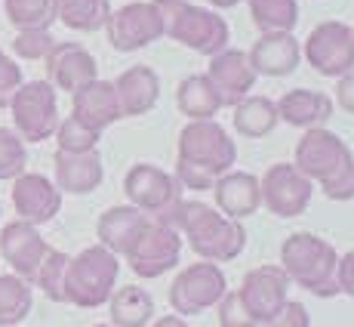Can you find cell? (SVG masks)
I'll return each instance as SVG.
<instances>
[{
  "label": "cell",
  "mask_w": 354,
  "mask_h": 327,
  "mask_svg": "<svg viewBox=\"0 0 354 327\" xmlns=\"http://www.w3.org/2000/svg\"><path fill=\"white\" fill-rule=\"evenodd\" d=\"M176 182L188 192H213V182L237 161V145L219 121H188L179 130Z\"/></svg>",
  "instance_id": "6da1fadb"
},
{
  "label": "cell",
  "mask_w": 354,
  "mask_h": 327,
  "mask_svg": "<svg viewBox=\"0 0 354 327\" xmlns=\"http://www.w3.org/2000/svg\"><path fill=\"white\" fill-rule=\"evenodd\" d=\"M163 222L179 231L182 241H188V247L207 263H231L247 247V229L203 201H185L182 197L163 216Z\"/></svg>",
  "instance_id": "7a4b0ae2"
},
{
  "label": "cell",
  "mask_w": 354,
  "mask_h": 327,
  "mask_svg": "<svg viewBox=\"0 0 354 327\" xmlns=\"http://www.w3.org/2000/svg\"><path fill=\"white\" fill-rule=\"evenodd\" d=\"M296 170L311 179L330 201H351L354 197V152L339 133L315 127L305 130L296 142Z\"/></svg>",
  "instance_id": "3957f363"
},
{
  "label": "cell",
  "mask_w": 354,
  "mask_h": 327,
  "mask_svg": "<svg viewBox=\"0 0 354 327\" xmlns=\"http://www.w3.org/2000/svg\"><path fill=\"white\" fill-rule=\"evenodd\" d=\"M281 269L296 288L308 294L330 299L339 297V254L326 238L311 235V231H292L287 241L281 244Z\"/></svg>",
  "instance_id": "277c9868"
},
{
  "label": "cell",
  "mask_w": 354,
  "mask_h": 327,
  "mask_svg": "<svg viewBox=\"0 0 354 327\" xmlns=\"http://www.w3.org/2000/svg\"><path fill=\"white\" fill-rule=\"evenodd\" d=\"M163 22V37L201 53V56H216L228 50V22L216 10L188 3V0H154Z\"/></svg>",
  "instance_id": "5b68a950"
},
{
  "label": "cell",
  "mask_w": 354,
  "mask_h": 327,
  "mask_svg": "<svg viewBox=\"0 0 354 327\" xmlns=\"http://www.w3.org/2000/svg\"><path fill=\"white\" fill-rule=\"evenodd\" d=\"M120 275V256L105 250L102 244L84 247L68 260L65 269V303L77 309H99L114 294Z\"/></svg>",
  "instance_id": "8992f818"
},
{
  "label": "cell",
  "mask_w": 354,
  "mask_h": 327,
  "mask_svg": "<svg viewBox=\"0 0 354 327\" xmlns=\"http://www.w3.org/2000/svg\"><path fill=\"white\" fill-rule=\"evenodd\" d=\"M12 130L25 142H46L53 139L59 127V99L56 87L50 80H25L10 102Z\"/></svg>",
  "instance_id": "52a82bcc"
},
{
  "label": "cell",
  "mask_w": 354,
  "mask_h": 327,
  "mask_svg": "<svg viewBox=\"0 0 354 327\" xmlns=\"http://www.w3.org/2000/svg\"><path fill=\"white\" fill-rule=\"evenodd\" d=\"M124 260L129 263V272L145 281L160 278L163 272L176 269L182 260V235L173 226H167L163 220H148V226L139 231L129 250L124 254Z\"/></svg>",
  "instance_id": "ba28073f"
},
{
  "label": "cell",
  "mask_w": 354,
  "mask_h": 327,
  "mask_svg": "<svg viewBox=\"0 0 354 327\" xmlns=\"http://www.w3.org/2000/svg\"><path fill=\"white\" fill-rule=\"evenodd\" d=\"M225 290H228V281H225V272L219 269V263H207V260L192 263L169 284V306H173L176 315L192 318L213 309L225 297Z\"/></svg>",
  "instance_id": "9c48e42d"
},
{
  "label": "cell",
  "mask_w": 354,
  "mask_h": 327,
  "mask_svg": "<svg viewBox=\"0 0 354 327\" xmlns=\"http://www.w3.org/2000/svg\"><path fill=\"white\" fill-rule=\"evenodd\" d=\"M105 37L111 50L118 53H136L151 46L154 40L163 37V22L154 0H133L120 10H111L105 25Z\"/></svg>",
  "instance_id": "30bf717a"
},
{
  "label": "cell",
  "mask_w": 354,
  "mask_h": 327,
  "mask_svg": "<svg viewBox=\"0 0 354 327\" xmlns=\"http://www.w3.org/2000/svg\"><path fill=\"white\" fill-rule=\"evenodd\" d=\"M124 195L142 213L163 220L182 201V186L173 173L154 167V164H133L124 176Z\"/></svg>",
  "instance_id": "8fae6325"
},
{
  "label": "cell",
  "mask_w": 354,
  "mask_h": 327,
  "mask_svg": "<svg viewBox=\"0 0 354 327\" xmlns=\"http://www.w3.org/2000/svg\"><path fill=\"white\" fill-rule=\"evenodd\" d=\"M302 59L324 78L354 71V34L345 22H321L302 44Z\"/></svg>",
  "instance_id": "7c38bea8"
},
{
  "label": "cell",
  "mask_w": 354,
  "mask_h": 327,
  "mask_svg": "<svg viewBox=\"0 0 354 327\" xmlns=\"http://www.w3.org/2000/svg\"><path fill=\"white\" fill-rule=\"evenodd\" d=\"M262 188V204L268 213L281 216V220H296L308 210L311 195H315V182L305 179L296 170V164H271L265 176L259 179Z\"/></svg>",
  "instance_id": "4fadbf2b"
},
{
  "label": "cell",
  "mask_w": 354,
  "mask_h": 327,
  "mask_svg": "<svg viewBox=\"0 0 354 327\" xmlns=\"http://www.w3.org/2000/svg\"><path fill=\"white\" fill-rule=\"evenodd\" d=\"M290 288H292V281L281 265H256V269H250L247 275H243L237 294H241L247 312L259 321V327H262L287 306Z\"/></svg>",
  "instance_id": "5bb4252c"
},
{
  "label": "cell",
  "mask_w": 354,
  "mask_h": 327,
  "mask_svg": "<svg viewBox=\"0 0 354 327\" xmlns=\"http://www.w3.org/2000/svg\"><path fill=\"white\" fill-rule=\"evenodd\" d=\"M46 254H50V244L44 241V235L31 222L16 220L0 229V256L10 263L12 275L25 278L28 284L34 281V275H37Z\"/></svg>",
  "instance_id": "9a60e30c"
},
{
  "label": "cell",
  "mask_w": 354,
  "mask_h": 327,
  "mask_svg": "<svg viewBox=\"0 0 354 327\" xmlns=\"http://www.w3.org/2000/svg\"><path fill=\"white\" fill-rule=\"evenodd\" d=\"M12 207H16L19 220L31 222V226H44V222L56 220V213L62 210V192L50 176L22 173L12 179Z\"/></svg>",
  "instance_id": "2e32d148"
},
{
  "label": "cell",
  "mask_w": 354,
  "mask_h": 327,
  "mask_svg": "<svg viewBox=\"0 0 354 327\" xmlns=\"http://www.w3.org/2000/svg\"><path fill=\"white\" fill-rule=\"evenodd\" d=\"M44 65H46V80L56 90L65 93L80 90L84 84L99 78V65L93 59V53L84 50L80 44H74V40H59L50 56L44 59Z\"/></svg>",
  "instance_id": "e0dca14e"
},
{
  "label": "cell",
  "mask_w": 354,
  "mask_h": 327,
  "mask_svg": "<svg viewBox=\"0 0 354 327\" xmlns=\"http://www.w3.org/2000/svg\"><path fill=\"white\" fill-rule=\"evenodd\" d=\"M71 118H77L84 127L96 133H105L111 124H118L124 114H120V102L114 93L111 80H90L80 90L71 93Z\"/></svg>",
  "instance_id": "ac0fdd59"
},
{
  "label": "cell",
  "mask_w": 354,
  "mask_h": 327,
  "mask_svg": "<svg viewBox=\"0 0 354 327\" xmlns=\"http://www.w3.org/2000/svg\"><path fill=\"white\" fill-rule=\"evenodd\" d=\"M213 201L222 216L234 222H243L262 207V188H259V176L247 170H228L213 182Z\"/></svg>",
  "instance_id": "d6986e66"
},
{
  "label": "cell",
  "mask_w": 354,
  "mask_h": 327,
  "mask_svg": "<svg viewBox=\"0 0 354 327\" xmlns=\"http://www.w3.org/2000/svg\"><path fill=\"white\" fill-rule=\"evenodd\" d=\"M207 78L213 80V87L219 90L225 108H234L243 96H250V93H253L259 74L253 71V65H250L247 53L222 50V53H216V56H209Z\"/></svg>",
  "instance_id": "ffe728a7"
},
{
  "label": "cell",
  "mask_w": 354,
  "mask_h": 327,
  "mask_svg": "<svg viewBox=\"0 0 354 327\" xmlns=\"http://www.w3.org/2000/svg\"><path fill=\"white\" fill-rule=\"evenodd\" d=\"M247 59L253 65V71L262 74V78H287L302 62V44L292 37V31L259 34Z\"/></svg>",
  "instance_id": "44dd1931"
},
{
  "label": "cell",
  "mask_w": 354,
  "mask_h": 327,
  "mask_svg": "<svg viewBox=\"0 0 354 327\" xmlns=\"http://www.w3.org/2000/svg\"><path fill=\"white\" fill-rule=\"evenodd\" d=\"M53 170H56V188L62 195H90L96 192L105 179V167H102V154L99 148L93 152H80V154H68L56 152L53 158Z\"/></svg>",
  "instance_id": "7402d4cb"
},
{
  "label": "cell",
  "mask_w": 354,
  "mask_h": 327,
  "mask_svg": "<svg viewBox=\"0 0 354 327\" xmlns=\"http://www.w3.org/2000/svg\"><path fill=\"white\" fill-rule=\"evenodd\" d=\"M111 84H114V93H118L120 114H124V118H142V114L151 112L160 99V78H158V71L148 65H129Z\"/></svg>",
  "instance_id": "603a6c76"
},
{
  "label": "cell",
  "mask_w": 354,
  "mask_h": 327,
  "mask_svg": "<svg viewBox=\"0 0 354 327\" xmlns=\"http://www.w3.org/2000/svg\"><path fill=\"white\" fill-rule=\"evenodd\" d=\"M277 105V118L283 124L296 127V130H315V127H324L326 121L333 118L336 105L333 99L321 90H305V87H296V90H287Z\"/></svg>",
  "instance_id": "cb8c5ba5"
},
{
  "label": "cell",
  "mask_w": 354,
  "mask_h": 327,
  "mask_svg": "<svg viewBox=\"0 0 354 327\" xmlns=\"http://www.w3.org/2000/svg\"><path fill=\"white\" fill-rule=\"evenodd\" d=\"M148 220H151V216L142 213L133 204H114V207H108L105 213L99 216L96 238L102 247L111 250L114 256H124L129 250V244L139 238V231L148 226Z\"/></svg>",
  "instance_id": "d4e9b609"
},
{
  "label": "cell",
  "mask_w": 354,
  "mask_h": 327,
  "mask_svg": "<svg viewBox=\"0 0 354 327\" xmlns=\"http://www.w3.org/2000/svg\"><path fill=\"white\" fill-rule=\"evenodd\" d=\"M176 105L188 121H213L216 114L225 108L219 90L213 87V80L203 74H188L185 80H179L176 87Z\"/></svg>",
  "instance_id": "484cf974"
},
{
  "label": "cell",
  "mask_w": 354,
  "mask_h": 327,
  "mask_svg": "<svg viewBox=\"0 0 354 327\" xmlns=\"http://www.w3.org/2000/svg\"><path fill=\"white\" fill-rule=\"evenodd\" d=\"M231 124H234V133L243 136V139H262V136H271L281 124L277 118V105L274 99L268 96H243L231 108Z\"/></svg>",
  "instance_id": "4316f807"
},
{
  "label": "cell",
  "mask_w": 354,
  "mask_h": 327,
  "mask_svg": "<svg viewBox=\"0 0 354 327\" xmlns=\"http://www.w3.org/2000/svg\"><path fill=\"white\" fill-rule=\"evenodd\" d=\"M108 315L114 327H145L154 318V299L145 288L127 284L108 299Z\"/></svg>",
  "instance_id": "83f0119b"
},
{
  "label": "cell",
  "mask_w": 354,
  "mask_h": 327,
  "mask_svg": "<svg viewBox=\"0 0 354 327\" xmlns=\"http://www.w3.org/2000/svg\"><path fill=\"white\" fill-rule=\"evenodd\" d=\"M111 16V0H59V22L71 31H102Z\"/></svg>",
  "instance_id": "f1b7e54d"
},
{
  "label": "cell",
  "mask_w": 354,
  "mask_h": 327,
  "mask_svg": "<svg viewBox=\"0 0 354 327\" xmlns=\"http://www.w3.org/2000/svg\"><path fill=\"white\" fill-rule=\"evenodd\" d=\"M34 288L19 275H0V327H16L31 315Z\"/></svg>",
  "instance_id": "f546056e"
},
{
  "label": "cell",
  "mask_w": 354,
  "mask_h": 327,
  "mask_svg": "<svg viewBox=\"0 0 354 327\" xmlns=\"http://www.w3.org/2000/svg\"><path fill=\"white\" fill-rule=\"evenodd\" d=\"M250 19L259 34L271 31H292L299 25V3L296 0H247Z\"/></svg>",
  "instance_id": "4dcf8cb0"
},
{
  "label": "cell",
  "mask_w": 354,
  "mask_h": 327,
  "mask_svg": "<svg viewBox=\"0 0 354 327\" xmlns=\"http://www.w3.org/2000/svg\"><path fill=\"white\" fill-rule=\"evenodd\" d=\"M3 16L16 31L50 28L59 19V0H3Z\"/></svg>",
  "instance_id": "1f68e13d"
},
{
  "label": "cell",
  "mask_w": 354,
  "mask_h": 327,
  "mask_svg": "<svg viewBox=\"0 0 354 327\" xmlns=\"http://www.w3.org/2000/svg\"><path fill=\"white\" fill-rule=\"evenodd\" d=\"M68 260H71L68 254L50 247V254L44 256L37 275H34L31 288H40L44 290V297L53 299V303H65V269H68Z\"/></svg>",
  "instance_id": "d6a6232c"
},
{
  "label": "cell",
  "mask_w": 354,
  "mask_h": 327,
  "mask_svg": "<svg viewBox=\"0 0 354 327\" xmlns=\"http://www.w3.org/2000/svg\"><path fill=\"white\" fill-rule=\"evenodd\" d=\"M53 136H56V152H68V154L93 152V148H99V139H102V133L84 127L77 118H71V114H68L65 121H59Z\"/></svg>",
  "instance_id": "836d02e7"
},
{
  "label": "cell",
  "mask_w": 354,
  "mask_h": 327,
  "mask_svg": "<svg viewBox=\"0 0 354 327\" xmlns=\"http://www.w3.org/2000/svg\"><path fill=\"white\" fill-rule=\"evenodd\" d=\"M25 167H28L25 139L12 127H0V182L22 176Z\"/></svg>",
  "instance_id": "e575fe53"
},
{
  "label": "cell",
  "mask_w": 354,
  "mask_h": 327,
  "mask_svg": "<svg viewBox=\"0 0 354 327\" xmlns=\"http://www.w3.org/2000/svg\"><path fill=\"white\" fill-rule=\"evenodd\" d=\"M59 40L50 34V28H28V31H16L12 37V53L19 59H28V62H44L53 53Z\"/></svg>",
  "instance_id": "d590c367"
},
{
  "label": "cell",
  "mask_w": 354,
  "mask_h": 327,
  "mask_svg": "<svg viewBox=\"0 0 354 327\" xmlns=\"http://www.w3.org/2000/svg\"><path fill=\"white\" fill-rule=\"evenodd\" d=\"M216 309H219L222 327H259V321L247 312V306H243L237 290H225V297L216 303Z\"/></svg>",
  "instance_id": "8d00e7d4"
},
{
  "label": "cell",
  "mask_w": 354,
  "mask_h": 327,
  "mask_svg": "<svg viewBox=\"0 0 354 327\" xmlns=\"http://www.w3.org/2000/svg\"><path fill=\"white\" fill-rule=\"evenodd\" d=\"M25 84L22 78V65H16V59H10L0 50V108H10L16 90Z\"/></svg>",
  "instance_id": "74e56055"
},
{
  "label": "cell",
  "mask_w": 354,
  "mask_h": 327,
  "mask_svg": "<svg viewBox=\"0 0 354 327\" xmlns=\"http://www.w3.org/2000/svg\"><path fill=\"white\" fill-rule=\"evenodd\" d=\"M262 327H311V315H308V309H305L302 303L287 299V306H283L271 321H265Z\"/></svg>",
  "instance_id": "f35d334b"
},
{
  "label": "cell",
  "mask_w": 354,
  "mask_h": 327,
  "mask_svg": "<svg viewBox=\"0 0 354 327\" xmlns=\"http://www.w3.org/2000/svg\"><path fill=\"white\" fill-rule=\"evenodd\" d=\"M336 281H339V294H345V297L354 299V250H348L345 256H339Z\"/></svg>",
  "instance_id": "ab89813d"
},
{
  "label": "cell",
  "mask_w": 354,
  "mask_h": 327,
  "mask_svg": "<svg viewBox=\"0 0 354 327\" xmlns=\"http://www.w3.org/2000/svg\"><path fill=\"white\" fill-rule=\"evenodd\" d=\"M333 105H339L345 114H354V71L336 78V102Z\"/></svg>",
  "instance_id": "60d3db41"
},
{
  "label": "cell",
  "mask_w": 354,
  "mask_h": 327,
  "mask_svg": "<svg viewBox=\"0 0 354 327\" xmlns=\"http://www.w3.org/2000/svg\"><path fill=\"white\" fill-rule=\"evenodd\" d=\"M154 327H188V321L182 315H163L154 321Z\"/></svg>",
  "instance_id": "b9f144b4"
},
{
  "label": "cell",
  "mask_w": 354,
  "mask_h": 327,
  "mask_svg": "<svg viewBox=\"0 0 354 327\" xmlns=\"http://www.w3.org/2000/svg\"><path fill=\"white\" fill-rule=\"evenodd\" d=\"M213 3V10H231V6H237L241 0H209Z\"/></svg>",
  "instance_id": "7bdbcfd3"
},
{
  "label": "cell",
  "mask_w": 354,
  "mask_h": 327,
  "mask_svg": "<svg viewBox=\"0 0 354 327\" xmlns=\"http://www.w3.org/2000/svg\"><path fill=\"white\" fill-rule=\"evenodd\" d=\"M93 327H114V324H93Z\"/></svg>",
  "instance_id": "ee69618b"
},
{
  "label": "cell",
  "mask_w": 354,
  "mask_h": 327,
  "mask_svg": "<svg viewBox=\"0 0 354 327\" xmlns=\"http://www.w3.org/2000/svg\"><path fill=\"white\" fill-rule=\"evenodd\" d=\"M351 34H354V28H351Z\"/></svg>",
  "instance_id": "f6af8a7d"
}]
</instances>
